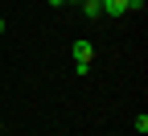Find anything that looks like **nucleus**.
<instances>
[{
  "label": "nucleus",
  "mask_w": 148,
  "mask_h": 136,
  "mask_svg": "<svg viewBox=\"0 0 148 136\" xmlns=\"http://www.w3.org/2000/svg\"><path fill=\"white\" fill-rule=\"evenodd\" d=\"M90 58H95V46L86 37H78L74 41V74H90Z\"/></svg>",
  "instance_id": "obj_1"
},
{
  "label": "nucleus",
  "mask_w": 148,
  "mask_h": 136,
  "mask_svg": "<svg viewBox=\"0 0 148 136\" xmlns=\"http://www.w3.org/2000/svg\"><path fill=\"white\" fill-rule=\"evenodd\" d=\"M103 12L107 17H123L127 12V0H103Z\"/></svg>",
  "instance_id": "obj_2"
},
{
  "label": "nucleus",
  "mask_w": 148,
  "mask_h": 136,
  "mask_svg": "<svg viewBox=\"0 0 148 136\" xmlns=\"http://www.w3.org/2000/svg\"><path fill=\"white\" fill-rule=\"evenodd\" d=\"M82 12L90 17V21H99V17H103V4H99V0H86V4H82Z\"/></svg>",
  "instance_id": "obj_3"
},
{
  "label": "nucleus",
  "mask_w": 148,
  "mask_h": 136,
  "mask_svg": "<svg viewBox=\"0 0 148 136\" xmlns=\"http://www.w3.org/2000/svg\"><path fill=\"white\" fill-rule=\"evenodd\" d=\"M4 29H8V21H4V17H0V33H4Z\"/></svg>",
  "instance_id": "obj_4"
},
{
  "label": "nucleus",
  "mask_w": 148,
  "mask_h": 136,
  "mask_svg": "<svg viewBox=\"0 0 148 136\" xmlns=\"http://www.w3.org/2000/svg\"><path fill=\"white\" fill-rule=\"evenodd\" d=\"M49 4H66V0H49Z\"/></svg>",
  "instance_id": "obj_5"
},
{
  "label": "nucleus",
  "mask_w": 148,
  "mask_h": 136,
  "mask_svg": "<svg viewBox=\"0 0 148 136\" xmlns=\"http://www.w3.org/2000/svg\"><path fill=\"white\" fill-rule=\"evenodd\" d=\"M70 4H86V0H70Z\"/></svg>",
  "instance_id": "obj_6"
},
{
  "label": "nucleus",
  "mask_w": 148,
  "mask_h": 136,
  "mask_svg": "<svg viewBox=\"0 0 148 136\" xmlns=\"http://www.w3.org/2000/svg\"><path fill=\"white\" fill-rule=\"evenodd\" d=\"M0 128H4V120H0Z\"/></svg>",
  "instance_id": "obj_7"
},
{
  "label": "nucleus",
  "mask_w": 148,
  "mask_h": 136,
  "mask_svg": "<svg viewBox=\"0 0 148 136\" xmlns=\"http://www.w3.org/2000/svg\"><path fill=\"white\" fill-rule=\"evenodd\" d=\"M99 4H103V0H99Z\"/></svg>",
  "instance_id": "obj_8"
}]
</instances>
